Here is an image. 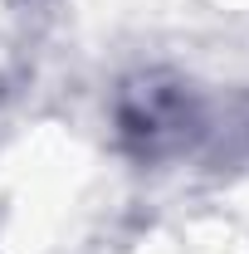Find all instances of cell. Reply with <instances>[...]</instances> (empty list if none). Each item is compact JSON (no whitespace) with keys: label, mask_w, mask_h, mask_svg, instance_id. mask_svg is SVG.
I'll list each match as a JSON object with an SVG mask.
<instances>
[{"label":"cell","mask_w":249,"mask_h":254,"mask_svg":"<svg viewBox=\"0 0 249 254\" xmlns=\"http://www.w3.org/2000/svg\"><path fill=\"white\" fill-rule=\"evenodd\" d=\"M123 127L132 142H142V152H171L181 147L190 132V103L181 88H161V83H137L123 103Z\"/></svg>","instance_id":"1"}]
</instances>
